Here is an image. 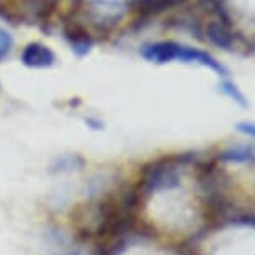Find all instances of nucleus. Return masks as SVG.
<instances>
[{
    "mask_svg": "<svg viewBox=\"0 0 255 255\" xmlns=\"http://www.w3.org/2000/svg\"><path fill=\"white\" fill-rule=\"evenodd\" d=\"M192 160V157L175 155V157H163L155 162L147 163L142 168L140 180L135 187L138 197L142 202L148 199L152 194L165 189H174L179 185L180 180V168L185 167Z\"/></svg>",
    "mask_w": 255,
    "mask_h": 255,
    "instance_id": "f257e3e1",
    "label": "nucleus"
},
{
    "mask_svg": "<svg viewBox=\"0 0 255 255\" xmlns=\"http://www.w3.org/2000/svg\"><path fill=\"white\" fill-rule=\"evenodd\" d=\"M220 90H222L225 95H229L230 99H234V102L240 104L242 107H247V100H245L244 94L240 92L237 87H235L232 82H229V80L222 82V84H220Z\"/></svg>",
    "mask_w": 255,
    "mask_h": 255,
    "instance_id": "0eeeda50",
    "label": "nucleus"
},
{
    "mask_svg": "<svg viewBox=\"0 0 255 255\" xmlns=\"http://www.w3.org/2000/svg\"><path fill=\"white\" fill-rule=\"evenodd\" d=\"M12 47H13L12 35L5 30V28L0 27V62H2L8 54H10Z\"/></svg>",
    "mask_w": 255,
    "mask_h": 255,
    "instance_id": "6e6552de",
    "label": "nucleus"
},
{
    "mask_svg": "<svg viewBox=\"0 0 255 255\" xmlns=\"http://www.w3.org/2000/svg\"><path fill=\"white\" fill-rule=\"evenodd\" d=\"M235 222L247 224V225H252V227H255V215H242V217L235 219Z\"/></svg>",
    "mask_w": 255,
    "mask_h": 255,
    "instance_id": "9d476101",
    "label": "nucleus"
},
{
    "mask_svg": "<svg viewBox=\"0 0 255 255\" xmlns=\"http://www.w3.org/2000/svg\"><path fill=\"white\" fill-rule=\"evenodd\" d=\"M142 55L147 60L155 62V64H167V62L172 60H182V62H189V64H194L195 62V64L210 67L212 70H215L222 77L229 74L227 69L210 54L199 49H190V47L179 45L175 42H158V44L145 45L142 49Z\"/></svg>",
    "mask_w": 255,
    "mask_h": 255,
    "instance_id": "f03ea898",
    "label": "nucleus"
},
{
    "mask_svg": "<svg viewBox=\"0 0 255 255\" xmlns=\"http://www.w3.org/2000/svg\"><path fill=\"white\" fill-rule=\"evenodd\" d=\"M237 128L240 132L247 133V135H252L255 137V124H250V122H240L237 125Z\"/></svg>",
    "mask_w": 255,
    "mask_h": 255,
    "instance_id": "1a4fd4ad",
    "label": "nucleus"
},
{
    "mask_svg": "<svg viewBox=\"0 0 255 255\" xmlns=\"http://www.w3.org/2000/svg\"><path fill=\"white\" fill-rule=\"evenodd\" d=\"M84 158L79 155H62L52 163V172H72L84 167Z\"/></svg>",
    "mask_w": 255,
    "mask_h": 255,
    "instance_id": "39448f33",
    "label": "nucleus"
},
{
    "mask_svg": "<svg viewBox=\"0 0 255 255\" xmlns=\"http://www.w3.org/2000/svg\"><path fill=\"white\" fill-rule=\"evenodd\" d=\"M222 160H232V162H252L255 160V152L249 147H237L225 150L220 155Z\"/></svg>",
    "mask_w": 255,
    "mask_h": 255,
    "instance_id": "423d86ee",
    "label": "nucleus"
},
{
    "mask_svg": "<svg viewBox=\"0 0 255 255\" xmlns=\"http://www.w3.org/2000/svg\"><path fill=\"white\" fill-rule=\"evenodd\" d=\"M22 62L27 67H33V69H45V67H50L55 62V55L45 45L30 44L22 52Z\"/></svg>",
    "mask_w": 255,
    "mask_h": 255,
    "instance_id": "7ed1b4c3",
    "label": "nucleus"
},
{
    "mask_svg": "<svg viewBox=\"0 0 255 255\" xmlns=\"http://www.w3.org/2000/svg\"><path fill=\"white\" fill-rule=\"evenodd\" d=\"M207 35H209L212 44H215L220 49H230L234 44V38L229 33L227 27L225 25H215V23H210L209 28H207Z\"/></svg>",
    "mask_w": 255,
    "mask_h": 255,
    "instance_id": "20e7f679",
    "label": "nucleus"
}]
</instances>
